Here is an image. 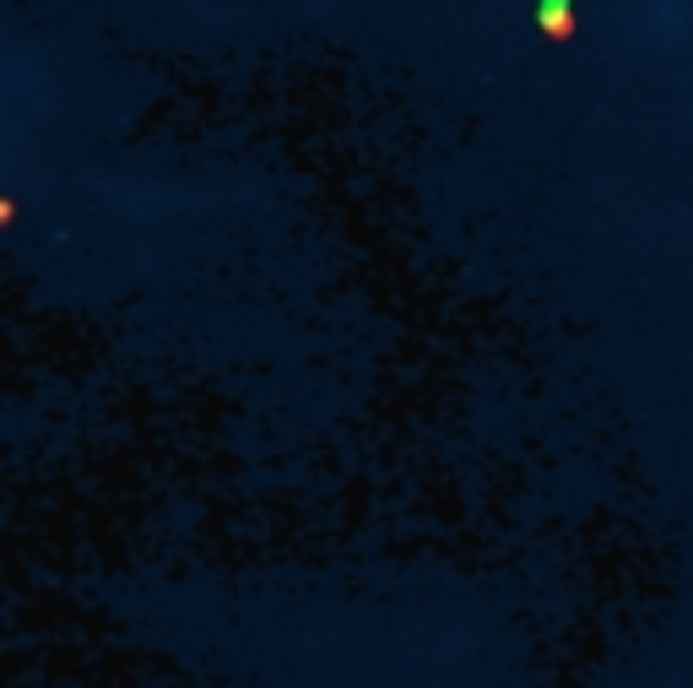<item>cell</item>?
Wrapping results in <instances>:
<instances>
[{"label":"cell","instance_id":"cell-1","mask_svg":"<svg viewBox=\"0 0 693 688\" xmlns=\"http://www.w3.org/2000/svg\"><path fill=\"white\" fill-rule=\"evenodd\" d=\"M537 22L548 33V44H569L580 17H574V0H537Z\"/></svg>","mask_w":693,"mask_h":688}]
</instances>
